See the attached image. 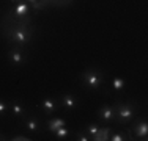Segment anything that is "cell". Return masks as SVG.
I'll return each instance as SVG.
<instances>
[{
  "label": "cell",
  "mask_w": 148,
  "mask_h": 141,
  "mask_svg": "<svg viewBox=\"0 0 148 141\" xmlns=\"http://www.w3.org/2000/svg\"><path fill=\"white\" fill-rule=\"evenodd\" d=\"M60 104H62L63 107H66L68 110H73V108H76L77 105H79V100H77V97L73 96V94H63V96L60 97Z\"/></svg>",
  "instance_id": "8"
},
{
  "label": "cell",
  "mask_w": 148,
  "mask_h": 141,
  "mask_svg": "<svg viewBox=\"0 0 148 141\" xmlns=\"http://www.w3.org/2000/svg\"><path fill=\"white\" fill-rule=\"evenodd\" d=\"M98 129H99V125H98V124H88V125H87L85 132H87V135L90 136V140H93L95 136H96Z\"/></svg>",
  "instance_id": "18"
},
{
  "label": "cell",
  "mask_w": 148,
  "mask_h": 141,
  "mask_svg": "<svg viewBox=\"0 0 148 141\" xmlns=\"http://www.w3.org/2000/svg\"><path fill=\"white\" fill-rule=\"evenodd\" d=\"M11 111H13V115L17 116V118H25V115H27L25 108H24L19 102H13L11 104Z\"/></svg>",
  "instance_id": "14"
},
{
  "label": "cell",
  "mask_w": 148,
  "mask_h": 141,
  "mask_svg": "<svg viewBox=\"0 0 148 141\" xmlns=\"http://www.w3.org/2000/svg\"><path fill=\"white\" fill-rule=\"evenodd\" d=\"M131 132H134L136 138L145 140L147 135H148V122L145 121V119H142V121H137L136 124L131 127Z\"/></svg>",
  "instance_id": "5"
},
{
  "label": "cell",
  "mask_w": 148,
  "mask_h": 141,
  "mask_svg": "<svg viewBox=\"0 0 148 141\" xmlns=\"http://www.w3.org/2000/svg\"><path fill=\"white\" fill-rule=\"evenodd\" d=\"M11 2H13V3H17V2H21V0H11Z\"/></svg>",
  "instance_id": "24"
},
{
  "label": "cell",
  "mask_w": 148,
  "mask_h": 141,
  "mask_svg": "<svg viewBox=\"0 0 148 141\" xmlns=\"http://www.w3.org/2000/svg\"><path fill=\"white\" fill-rule=\"evenodd\" d=\"M73 3L74 0H49V6H54V8H66Z\"/></svg>",
  "instance_id": "15"
},
{
  "label": "cell",
  "mask_w": 148,
  "mask_h": 141,
  "mask_svg": "<svg viewBox=\"0 0 148 141\" xmlns=\"http://www.w3.org/2000/svg\"><path fill=\"white\" fill-rule=\"evenodd\" d=\"M46 125H47V130H49V132L54 133L55 130L60 129V127L66 125V122H65V119H63V118H54V119H49V121L46 122Z\"/></svg>",
  "instance_id": "10"
},
{
  "label": "cell",
  "mask_w": 148,
  "mask_h": 141,
  "mask_svg": "<svg viewBox=\"0 0 148 141\" xmlns=\"http://www.w3.org/2000/svg\"><path fill=\"white\" fill-rule=\"evenodd\" d=\"M80 82L87 89H99V86L104 83V74L99 69L90 68L80 74Z\"/></svg>",
  "instance_id": "3"
},
{
  "label": "cell",
  "mask_w": 148,
  "mask_h": 141,
  "mask_svg": "<svg viewBox=\"0 0 148 141\" xmlns=\"http://www.w3.org/2000/svg\"><path fill=\"white\" fill-rule=\"evenodd\" d=\"M24 127H25L27 130H30V132L36 133L41 130V125H40V121H38L35 116H30V118H24Z\"/></svg>",
  "instance_id": "9"
},
{
  "label": "cell",
  "mask_w": 148,
  "mask_h": 141,
  "mask_svg": "<svg viewBox=\"0 0 148 141\" xmlns=\"http://www.w3.org/2000/svg\"><path fill=\"white\" fill-rule=\"evenodd\" d=\"M33 35H35L33 24H30V25H22V27L17 28V30L13 31V33L6 38V41L13 45H22V47H25L29 42H32Z\"/></svg>",
  "instance_id": "2"
},
{
  "label": "cell",
  "mask_w": 148,
  "mask_h": 141,
  "mask_svg": "<svg viewBox=\"0 0 148 141\" xmlns=\"http://www.w3.org/2000/svg\"><path fill=\"white\" fill-rule=\"evenodd\" d=\"M6 110H8V104L5 100H0V115H5Z\"/></svg>",
  "instance_id": "22"
},
{
  "label": "cell",
  "mask_w": 148,
  "mask_h": 141,
  "mask_svg": "<svg viewBox=\"0 0 148 141\" xmlns=\"http://www.w3.org/2000/svg\"><path fill=\"white\" fill-rule=\"evenodd\" d=\"M54 135H55V138H57V140H65V138H68L69 130L66 129V125H63V127H60L58 130H55Z\"/></svg>",
  "instance_id": "17"
},
{
  "label": "cell",
  "mask_w": 148,
  "mask_h": 141,
  "mask_svg": "<svg viewBox=\"0 0 148 141\" xmlns=\"http://www.w3.org/2000/svg\"><path fill=\"white\" fill-rule=\"evenodd\" d=\"M109 140H110V141H123V140H128V136H126V132H121V133H110Z\"/></svg>",
  "instance_id": "19"
},
{
  "label": "cell",
  "mask_w": 148,
  "mask_h": 141,
  "mask_svg": "<svg viewBox=\"0 0 148 141\" xmlns=\"http://www.w3.org/2000/svg\"><path fill=\"white\" fill-rule=\"evenodd\" d=\"M110 133H112V129H110L109 125L99 127V129H98L96 136L93 138V141H107L109 136H110Z\"/></svg>",
  "instance_id": "11"
},
{
  "label": "cell",
  "mask_w": 148,
  "mask_h": 141,
  "mask_svg": "<svg viewBox=\"0 0 148 141\" xmlns=\"http://www.w3.org/2000/svg\"><path fill=\"white\" fill-rule=\"evenodd\" d=\"M41 108H43V111L46 115H52V113H55L58 108V100H55L54 97H46V99H43Z\"/></svg>",
  "instance_id": "6"
},
{
  "label": "cell",
  "mask_w": 148,
  "mask_h": 141,
  "mask_svg": "<svg viewBox=\"0 0 148 141\" xmlns=\"http://www.w3.org/2000/svg\"><path fill=\"white\" fill-rule=\"evenodd\" d=\"M125 86H126V80L123 79V77H115V79L112 80V88H114L115 91H121Z\"/></svg>",
  "instance_id": "16"
},
{
  "label": "cell",
  "mask_w": 148,
  "mask_h": 141,
  "mask_svg": "<svg viewBox=\"0 0 148 141\" xmlns=\"http://www.w3.org/2000/svg\"><path fill=\"white\" fill-rule=\"evenodd\" d=\"M0 140H6V136L3 135V133H0Z\"/></svg>",
  "instance_id": "23"
},
{
  "label": "cell",
  "mask_w": 148,
  "mask_h": 141,
  "mask_svg": "<svg viewBox=\"0 0 148 141\" xmlns=\"http://www.w3.org/2000/svg\"><path fill=\"white\" fill-rule=\"evenodd\" d=\"M6 58L13 66H22L27 61V54L22 45H13L6 54Z\"/></svg>",
  "instance_id": "4"
},
{
  "label": "cell",
  "mask_w": 148,
  "mask_h": 141,
  "mask_svg": "<svg viewBox=\"0 0 148 141\" xmlns=\"http://www.w3.org/2000/svg\"><path fill=\"white\" fill-rule=\"evenodd\" d=\"M27 3L36 11H43L49 6V0H27Z\"/></svg>",
  "instance_id": "13"
},
{
  "label": "cell",
  "mask_w": 148,
  "mask_h": 141,
  "mask_svg": "<svg viewBox=\"0 0 148 141\" xmlns=\"http://www.w3.org/2000/svg\"><path fill=\"white\" fill-rule=\"evenodd\" d=\"M76 140H79V141H90V136L87 135V132H77L76 133Z\"/></svg>",
  "instance_id": "20"
},
{
  "label": "cell",
  "mask_w": 148,
  "mask_h": 141,
  "mask_svg": "<svg viewBox=\"0 0 148 141\" xmlns=\"http://www.w3.org/2000/svg\"><path fill=\"white\" fill-rule=\"evenodd\" d=\"M10 140L11 141H32V138H29V136H25V135H14Z\"/></svg>",
  "instance_id": "21"
},
{
  "label": "cell",
  "mask_w": 148,
  "mask_h": 141,
  "mask_svg": "<svg viewBox=\"0 0 148 141\" xmlns=\"http://www.w3.org/2000/svg\"><path fill=\"white\" fill-rule=\"evenodd\" d=\"M13 11L16 14H21V16H24V14H29L30 13V5L27 3V0H21V2H17V5L14 8H11Z\"/></svg>",
  "instance_id": "12"
},
{
  "label": "cell",
  "mask_w": 148,
  "mask_h": 141,
  "mask_svg": "<svg viewBox=\"0 0 148 141\" xmlns=\"http://www.w3.org/2000/svg\"><path fill=\"white\" fill-rule=\"evenodd\" d=\"M136 115L132 102H117L114 104V121L120 125H128Z\"/></svg>",
  "instance_id": "1"
},
{
  "label": "cell",
  "mask_w": 148,
  "mask_h": 141,
  "mask_svg": "<svg viewBox=\"0 0 148 141\" xmlns=\"http://www.w3.org/2000/svg\"><path fill=\"white\" fill-rule=\"evenodd\" d=\"M98 118L106 122L114 121V105H104L98 110Z\"/></svg>",
  "instance_id": "7"
}]
</instances>
